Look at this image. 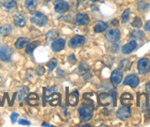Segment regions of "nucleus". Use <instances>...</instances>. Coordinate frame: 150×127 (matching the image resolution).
<instances>
[{
    "mask_svg": "<svg viewBox=\"0 0 150 127\" xmlns=\"http://www.w3.org/2000/svg\"><path fill=\"white\" fill-rule=\"evenodd\" d=\"M30 21L32 23H34L37 26H44L48 21V18L45 16L44 14L41 12H36L35 14L32 15V17L30 18Z\"/></svg>",
    "mask_w": 150,
    "mask_h": 127,
    "instance_id": "1",
    "label": "nucleus"
},
{
    "mask_svg": "<svg viewBox=\"0 0 150 127\" xmlns=\"http://www.w3.org/2000/svg\"><path fill=\"white\" fill-rule=\"evenodd\" d=\"M137 69L141 75H146L150 72V61L147 58H141L137 63Z\"/></svg>",
    "mask_w": 150,
    "mask_h": 127,
    "instance_id": "2",
    "label": "nucleus"
},
{
    "mask_svg": "<svg viewBox=\"0 0 150 127\" xmlns=\"http://www.w3.org/2000/svg\"><path fill=\"white\" fill-rule=\"evenodd\" d=\"M93 115V110L91 107L84 106L79 109V116L81 121H88Z\"/></svg>",
    "mask_w": 150,
    "mask_h": 127,
    "instance_id": "3",
    "label": "nucleus"
},
{
    "mask_svg": "<svg viewBox=\"0 0 150 127\" xmlns=\"http://www.w3.org/2000/svg\"><path fill=\"white\" fill-rule=\"evenodd\" d=\"M116 115L120 120H122V121H125V120H127L130 117V115H131V109L129 108V106L123 105L117 111Z\"/></svg>",
    "mask_w": 150,
    "mask_h": 127,
    "instance_id": "4",
    "label": "nucleus"
},
{
    "mask_svg": "<svg viewBox=\"0 0 150 127\" xmlns=\"http://www.w3.org/2000/svg\"><path fill=\"white\" fill-rule=\"evenodd\" d=\"M12 49L9 46L4 45L0 48V59L4 62H8L12 55Z\"/></svg>",
    "mask_w": 150,
    "mask_h": 127,
    "instance_id": "5",
    "label": "nucleus"
},
{
    "mask_svg": "<svg viewBox=\"0 0 150 127\" xmlns=\"http://www.w3.org/2000/svg\"><path fill=\"white\" fill-rule=\"evenodd\" d=\"M121 37V32L118 29H110L106 33V38L110 43H116Z\"/></svg>",
    "mask_w": 150,
    "mask_h": 127,
    "instance_id": "6",
    "label": "nucleus"
},
{
    "mask_svg": "<svg viewBox=\"0 0 150 127\" xmlns=\"http://www.w3.org/2000/svg\"><path fill=\"white\" fill-rule=\"evenodd\" d=\"M54 9L57 13L63 14V13H66L67 11H68L69 6L66 1H64V0H56L54 2Z\"/></svg>",
    "mask_w": 150,
    "mask_h": 127,
    "instance_id": "7",
    "label": "nucleus"
},
{
    "mask_svg": "<svg viewBox=\"0 0 150 127\" xmlns=\"http://www.w3.org/2000/svg\"><path fill=\"white\" fill-rule=\"evenodd\" d=\"M139 84V78L136 75H129L125 77L123 85L130 86L131 88H136Z\"/></svg>",
    "mask_w": 150,
    "mask_h": 127,
    "instance_id": "8",
    "label": "nucleus"
},
{
    "mask_svg": "<svg viewBox=\"0 0 150 127\" xmlns=\"http://www.w3.org/2000/svg\"><path fill=\"white\" fill-rule=\"evenodd\" d=\"M84 43H85V38L83 36H81V35L74 36L69 42L70 47H73V48L80 47V46H82Z\"/></svg>",
    "mask_w": 150,
    "mask_h": 127,
    "instance_id": "9",
    "label": "nucleus"
},
{
    "mask_svg": "<svg viewBox=\"0 0 150 127\" xmlns=\"http://www.w3.org/2000/svg\"><path fill=\"white\" fill-rule=\"evenodd\" d=\"M0 5L2 9L8 11H14L17 9V3L14 0H2Z\"/></svg>",
    "mask_w": 150,
    "mask_h": 127,
    "instance_id": "10",
    "label": "nucleus"
},
{
    "mask_svg": "<svg viewBox=\"0 0 150 127\" xmlns=\"http://www.w3.org/2000/svg\"><path fill=\"white\" fill-rule=\"evenodd\" d=\"M110 80H112V82L114 86L119 85L122 80V72L119 69L114 70L112 73V76H110Z\"/></svg>",
    "mask_w": 150,
    "mask_h": 127,
    "instance_id": "11",
    "label": "nucleus"
},
{
    "mask_svg": "<svg viewBox=\"0 0 150 127\" xmlns=\"http://www.w3.org/2000/svg\"><path fill=\"white\" fill-rule=\"evenodd\" d=\"M99 103L101 106H107L109 105L112 101V95H109L107 93H101V94L99 95Z\"/></svg>",
    "mask_w": 150,
    "mask_h": 127,
    "instance_id": "12",
    "label": "nucleus"
},
{
    "mask_svg": "<svg viewBox=\"0 0 150 127\" xmlns=\"http://www.w3.org/2000/svg\"><path fill=\"white\" fill-rule=\"evenodd\" d=\"M136 47H137V43H136V42L131 41L123 46L122 48V52L123 53H125V55H129V53H131L133 51H134L136 49Z\"/></svg>",
    "mask_w": 150,
    "mask_h": 127,
    "instance_id": "13",
    "label": "nucleus"
},
{
    "mask_svg": "<svg viewBox=\"0 0 150 127\" xmlns=\"http://www.w3.org/2000/svg\"><path fill=\"white\" fill-rule=\"evenodd\" d=\"M64 45H66V41L64 39H58L56 41H54L52 44V50L54 52H59L64 49Z\"/></svg>",
    "mask_w": 150,
    "mask_h": 127,
    "instance_id": "14",
    "label": "nucleus"
},
{
    "mask_svg": "<svg viewBox=\"0 0 150 127\" xmlns=\"http://www.w3.org/2000/svg\"><path fill=\"white\" fill-rule=\"evenodd\" d=\"M76 22L78 26H84L87 25L89 22V18L87 14H83V13H80L76 16Z\"/></svg>",
    "mask_w": 150,
    "mask_h": 127,
    "instance_id": "15",
    "label": "nucleus"
},
{
    "mask_svg": "<svg viewBox=\"0 0 150 127\" xmlns=\"http://www.w3.org/2000/svg\"><path fill=\"white\" fill-rule=\"evenodd\" d=\"M133 101L134 98L132 94H130V93H123L121 96V102L125 106H131L133 104Z\"/></svg>",
    "mask_w": 150,
    "mask_h": 127,
    "instance_id": "16",
    "label": "nucleus"
},
{
    "mask_svg": "<svg viewBox=\"0 0 150 127\" xmlns=\"http://www.w3.org/2000/svg\"><path fill=\"white\" fill-rule=\"evenodd\" d=\"M61 99V95L59 93H54V94H50L47 97V101L50 102L52 106H56L59 104Z\"/></svg>",
    "mask_w": 150,
    "mask_h": 127,
    "instance_id": "17",
    "label": "nucleus"
},
{
    "mask_svg": "<svg viewBox=\"0 0 150 127\" xmlns=\"http://www.w3.org/2000/svg\"><path fill=\"white\" fill-rule=\"evenodd\" d=\"M14 23L18 27H24L26 25V18L22 14H17L14 16Z\"/></svg>",
    "mask_w": 150,
    "mask_h": 127,
    "instance_id": "18",
    "label": "nucleus"
},
{
    "mask_svg": "<svg viewBox=\"0 0 150 127\" xmlns=\"http://www.w3.org/2000/svg\"><path fill=\"white\" fill-rule=\"evenodd\" d=\"M108 28V24L103 22V21H99L95 26H94V31L97 33H100L105 31Z\"/></svg>",
    "mask_w": 150,
    "mask_h": 127,
    "instance_id": "19",
    "label": "nucleus"
},
{
    "mask_svg": "<svg viewBox=\"0 0 150 127\" xmlns=\"http://www.w3.org/2000/svg\"><path fill=\"white\" fill-rule=\"evenodd\" d=\"M38 6V0H26L25 6L30 11H34Z\"/></svg>",
    "mask_w": 150,
    "mask_h": 127,
    "instance_id": "20",
    "label": "nucleus"
},
{
    "mask_svg": "<svg viewBox=\"0 0 150 127\" xmlns=\"http://www.w3.org/2000/svg\"><path fill=\"white\" fill-rule=\"evenodd\" d=\"M27 101H28V103L30 105L36 106L38 104V101H39V96L36 94V93H30L27 98Z\"/></svg>",
    "mask_w": 150,
    "mask_h": 127,
    "instance_id": "21",
    "label": "nucleus"
},
{
    "mask_svg": "<svg viewBox=\"0 0 150 127\" xmlns=\"http://www.w3.org/2000/svg\"><path fill=\"white\" fill-rule=\"evenodd\" d=\"M29 43V40L27 38H19L15 43V46L17 49H22Z\"/></svg>",
    "mask_w": 150,
    "mask_h": 127,
    "instance_id": "22",
    "label": "nucleus"
},
{
    "mask_svg": "<svg viewBox=\"0 0 150 127\" xmlns=\"http://www.w3.org/2000/svg\"><path fill=\"white\" fill-rule=\"evenodd\" d=\"M144 37H145V33L138 30L134 31L131 34V38L134 40V41H141V40L144 39Z\"/></svg>",
    "mask_w": 150,
    "mask_h": 127,
    "instance_id": "23",
    "label": "nucleus"
},
{
    "mask_svg": "<svg viewBox=\"0 0 150 127\" xmlns=\"http://www.w3.org/2000/svg\"><path fill=\"white\" fill-rule=\"evenodd\" d=\"M11 31H12V28L8 24H6L0 28V34L2 36H8L11 33Z\"/></svg>",
    "mask_w": 150,
    "mask_h": 127,
    "instance_id": "24",
    "label": "nucleus"
},
{
    "mask_svg": "<svg viewBox=\"0 0 150 127\" xmlns=\"http://www.w3.org/2000/svg\"><path fill=\"white\" fill-rule=\"evenodd\" d=\"M68 102L71 106H76L78 102V95L77 92L75 91L73 93H71L69 98H68Z\"/></svg>",
    "mask_w": 150,
    "mask_h": 127,
    "instance_id": "25",
    "label": "nucleus"
},
{
    "mask_svg": "<svg viewBox=\"0 0 150 127\" xmlns=\"http://www.w3.org/2000/svg\"><path fill=\"white\" fill-rule=\"evenodd\" d=\"M58 36V31H51L46 34V42L47 43H53L54 41H55L56 37Z\"/></svg>",
    "mask_w": 150,
    "mask_h": 127,
    "instance_id": "26",
    "label": "nucleus"
},
{
    "mask_svg": "<svg viewBox=\"0 0 150 127\" xmlns=\"http://www.w3.org/2000/svg\"><path fill=\"white\" fill-rule=\"evenodd\" d=\"M131 65H132L131 62H130L128 59H125L120 63V67L123 71H126V70H129L130 68H131Z\"/></svg>",
    "mask_w": 150,
    "mask_h": 127,
    "instance_id": "27",
    "label": "nucleus"
},
{
    "mask_svg": "<svg viewBox=\"0 0 150 127\" xmlns=\"http://www.w3.org/2000/svg\"><path fill=\"white\" fill-rule=\"evenodd\" d=\"M39 43H40L39 42H33V43H28L27 44V49H26V53H29V55L32 53V52L34 51V49L39 45Z\"/></svg>",
    "mask_w": 150,
    "mask_h": 127,
    "instance_id": "28",
    "label": "nucleus"
},
{
    "mask_svg": "<svg viewBox=\"0 0 150 127\" xmlns=\"http://www.w3.org/2000/svg\"><path fill=\"white\" fill-rule=\"evenodd\" d=\"M48 68H49V71H53L57 65V60L55 58H52L49 63H48Z\"/></svg>",
    "mask_w": 150,
    "mask_h": 127,
    "instance_id": "29",
    "label": "nucleus"
},
{
    "mask_svg": "<svg viewBox=\"0 0 150 127\" xmlns=\"http://www.w3.org/2000/svg\"><path fill=\"white\" fill-rule=\"evenodd\" d=\"M130 9H125L122 13V22L123 23H126L128 21H129V18H130Z\"/></svg>",
    "mask_w": 150,
    "mask_h": 127,
    "instance_id": "30",
    "label": "nucleus"
},
{
    "mask_svg": "<svg viewBox=\"0 0 150 127\" xmlns=\"http://www.w3.org/2000/svg\"><path fill=\"white\" fill-rule=\"evenodd\" d=\"M28 91H29L28 88H23L21 91H19V95H18V99H19V101H22V99L26 97Z\"/></svg>",
    "mask_w": 150,
    "mask_h": 127,
    "instance_id": "31",
    "label": "nucleus"
},
{
    "mask_svg": "<svg viewBox=\"0 0 150 127\" xmlns=\"http://www.w3.org/2000/svg\"><path fill=\"white\" fill-rule=\"evenodd\" d=\"M132 26L134 27V28H140V27L142 26V21L140 18H135L134 19V21L132 22Z\"/></svg>",
    "mask_w": 150,
    "mask_h": 127,
    "instance_id": "32",
    "label": "nucleus"
},
{
    "mask_svg": "<svg viewBox=\"0 0 150 127\" xmlns=\"http://www.w3.org/2000/svg\"><path fill=\"white\" fill-rule=\"evenodd\" d=\"M79 70H80V72L82 73V74H85V73L88 70V66L87 65H81L79 66Z\"/></svg>",
    "mask_w": 150,
    "mask_h": 127,
    "instance_id": "33",
    "label": "nucleus"
},
{
    "mask_svg": "<svg viewBox=\"0 0 150 127\" xmlns=\"http://www.w3.org/2000/svg\"><path fill=\"white\" fill-rule=\"evenodd\" d=\"M18 117V113H12L11 116H10V118H11V122H12L13 123H16Z\"/></svg>",
    "mask_w": 150,
    "mask_h": 127,
    "instance_id": "34",
    "label": "nucleus"
},
{
    "mask_svg": "<svg viewBox=\"0 0 150 127\" xmlns=\"http://www.w3.org/2000/svg\"><path fill=\"white\" fill-rule=\"evenodd\" d=\"M18 123H19V124H21V125H27V126L30 125V123L29 121H26V120H23V119L19 120V121H18Z\"/></svg>",
    "mask_w": 150,
    "mask_h": 127,
    "instance_id": "35",
    "label": "nucleus"
},
{
    "mask_svg": "<svg viewBox=\"0 0 150 127\" xmlns=\"http://www.w3.org/2000/svg\"><path fill=\"white\" fill-rule=\"evenodd\" d=\"M37 74L39 75V76H42L43 74H44V68L43 67H42V66H40V67H38L37 68Z\"/></svg>",
    "mask_w": 150,
    "mask_h": 127,
    "instance_id": "36",
    "label": "nucleus"
},
{
    "mask_svg": "<svg viewBox=\"0 0 150 127\" xmlns=\"http://www.w3.org/2000/svg\"><path fill=\"white\" fill-rule=\"evenodd\" d=\"M145 31H150V21H146V23L145 24Z\"/></svg>",
    "mask_w": 150,
    "mask_h": 127,
    "instance_id": "37",
    "label": "nucleus"
},
{
    "mask_svg": "<svg viewBox=\"0 0 150 127\" xmlns=\"http://www.w3.org/2000/svg\"><path fill=\"white\" fill-rule=\"evenodd\" d=\"M146 92L148 94H150V82H148L146 86Z\"/></svg>",
    "mask_w": 150,
    "mask_h": 127,
    "instance_id": "38",
    "label": "nucleus"
},
{
    "mask_svg": "<svg viewBox=\"0 0 150 127\" xmlns=\"http://www.w3.org/2000/svg\"><path fill=\"white\" fill-rule=\"evenodd\" d=\"M47 91H48V93H50L52 91H57V88L56 87H54V88H52V89H48Z\"/></svg>",
    "mask_w": 150,
    "mask_h": 127,
    "instance_id": "39",
    "label": "nucleus"
},
{
    "mask_svg": "<svg viewBox=\"0 0 150 127\" xmlns=\"http://www.w3.org/2000/svg\"><path fill=\"white\" fill-rule=\"evenodd\" d=\"M43 126H50V127H53V125H51V124H48V123H44L43 124H42Z\"/></svg>",
    "mask_w": 150,
    "mask_h": 127,
    "instance_id": "40",
    "label": "nucleus"
},
{
    "mask_svg": "<svg viewBox=\"0 0 150 127\" xmlns=\"http://www.w3.org/2000/svg\"><path fill=\"white\" fill-rule=\"evenodd\" d=\"M91 1H98V0H91Z\"/></svg>",
    "mask_w": 150,
    "mask_h": 127,
    "instance_id": "41",
    "label": "nucleus"
},
{
    "mask_svg": "<svg viewBox=\"0 0 150 127\" xmlns=\"http://www.w3.org/2000/svg\"><path fill=\"white\" fill-rule=\"evenodd\" d=\"M45 1H51V0H45Z\"/></svg>",
    "mask_w": 150,
    "mask_h": 127,
    "instance_id": "42",
    "label": "nucleus"
}]
</instances>
